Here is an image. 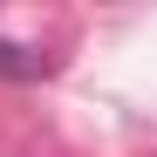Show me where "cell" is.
Wrapping results in <instances>:
<instances>
[{"mask_svg":"<svg viewBox=\"0 0 157 157\" xmlns=\"http://www.w3.org/2000/svg\"><path fill=\"white\" fill-rule=\"evenodd\" d=\"M41 75H55L48 55H34L21 41H0V82H41Z\"/></svg>","mask_w":157,"mask_h":157,"instance_id":"obj_1","label":"cell"}]
</instances>
